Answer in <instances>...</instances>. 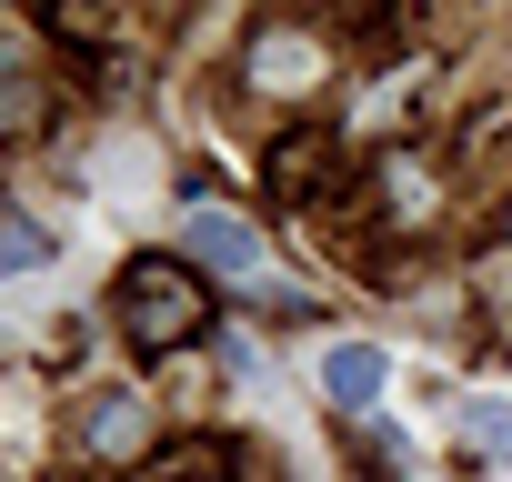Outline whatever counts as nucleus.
Returning <instances> with one entry per match:
<instances>
[{
  "label": "nucleus",
  "mask_w": 512,
  "mask_h": 482,
  "mask_svg": "<svg viewBox=\"0 0 512 482\" xmlns=\"http://www.w3.org/2000/svg\"><path fill=\"white\" fill-rule=\"evenodd\" d=\"M111 312H121L131 352H181V342L211 322V292H201V272H191L181 252H131L121 282H111Z\"/></svg>",
  "instance_id": "obj_1"
},
{
  "label": "nucleus",
  "mask_w": 512,
  "mask_h": 482,
  "mask_svg": "<svg viewBox=\"0 0 512 482\" xmlns=\"http://www.w3.org/2000/svg\"><path fill=\"white\" fill-rule=\"evenodd\" d=\"M181 241H191V272H221V282H262V231H251L241 211H221V201H191V221H181Z\"/></svg>",
  "instance_id": "obj_2"
},
{
  "label": "nucleus",
  "mask_w": 512,
  "mask_h": 482,
  "mask_svg": "<svg viewBox=\"0 0 512 482\" xmlns=\"http://www.w3.org/2000/svg\"><path fill=\"white\" fill-rule=\"evenodd\" d=\"M382 382H392V362H382V342H332L322 352V392H332V412H372L382 402Z\"/></svg>",
  "instance_id": "obj_3"
},
{
  "label": "nucleus",
  "mask_w": 512,
  "mask_h": 482,
  "mask_svg": "<svg viewBox=\"0 0 512 482\" xmlns=\"http://www.w3.org/2000/svg\"><path fill=\"white\" fill-rule=\"evenodd\" d=\"M151 442V412H141V392H111L101 412H91V452L101 462H121V452H141Z\"/></svg>",
  "instance_id": "obj_4"
},
{
  "label": "nucleus",
  "mask_w": 512,
  "mask_h": 482,
  "mask_svg": "<svg viewBox=\"0 0 512 482\" xmlns=\"http://www.w3.org/2000/svg\"><path fill=\"white\" fill-rule=\"evenodd\" d=\"M452 442H472V452H512V402H492V392L452 402Z\"/></svg>",
  "instance_id": "obj_5"
},
{
  "label": "nucleus",
  "mask_w": 512,
  "mask_h": 482,
  "mask_svg": "<svg viewBox=\"0 0 512 482\" xmlns=\"http://www.w3.org/2000/svg\"><path fill=\"white\" fill-rule=\"evenodd\" d=\"M41 262H51V231L21 221V211H0V282H21V272H41Z\"/></svg>",
  "instance_id": "obj_6"
},
{
  "label": "nucleus",
  "mask_w": 512,
  "mask_h": 482,
  "mask_svg": "<svg viewBox=\"0 0 512 482\" xmlns=\"http://www.w3.org/2000/svg\"><path fill=\"white\" fill-rule=\"evenodd\" d=\"M31 81H41V71H21V61L0 71V131H31V121H41V91H31Z\"/></svg>",
  "instance_id": "obj_7"
}]
</instances>
